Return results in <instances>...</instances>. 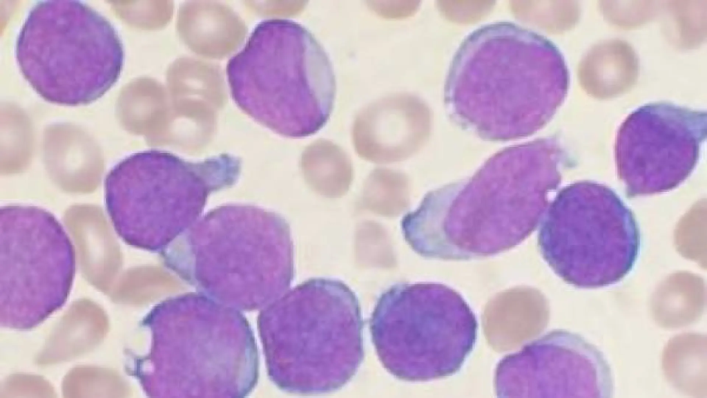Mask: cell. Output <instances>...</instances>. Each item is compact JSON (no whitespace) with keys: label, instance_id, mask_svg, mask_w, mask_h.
Segmentation results:
<instances>
[{"label":"cell","instance_id":"1","mask_svg":"<svg viewBox=\"0 0 707 398\" xmlns=\"http://www.w3.org/2000/svg\"><path fill=\"white\" fill-rule=\"evenodd\" d=\"M570 73L550 39L500 21L472 32L451 63L444 90L450 117L491 140L534 134L564 102Z\"/></svg>","mask_w":707,"mask_h":398},{"label":"cell","instance_id":"2","mask_svg":"<svg viewBox=\"0 0 707 398\" xmlns=\"http://www.w3.org/2000/svg\"><path fill=\"white\" fill-rule=\"evenodd\" d=\"M226 76L236 105L286 137L316 133L333 108L336 83L331 61L312 33L292 20L259 23L228 62Z\"/></svg>","mask_w":707,"mask_h":398},{"label":"cell","instance_id":"3","mask_svg":"<svg viewBox=\"0 0 707 398\" xmlns=\"http://www.w3.org/2000/svg\"><path fill=\"white\" fill-rule=\"evenodd\" d=\"M267 349L271 377L287 392H335L356 375L364 357L358 297L343 282L316 278L298 285L269 311Z\"/></svg>","mask_w":707,"mask_h":398},{"label":"cell","instance_id":"4","mask_svg":"<svg viewBox=\"0 0 707 398\" xmlns=\"http://www.w3.org/2000/svg\"><path fill=\"white\" fill-rule=\"evenodd\" d=\"M240 159L223 153L191 162L167 151L133 153L104 180L106 209L127 244L163 250L200 216L209 196L233 185Z\"/></svg>","mask_w":707,"mask_h":398},{"label":"cell","instance_id":"5","mask_svg":"<svg viewBox=\"0 0 707 398\" xmlns=\"http://www.w3.org/2000/svg\"><path fill=\"white\" fill-rule=\"evenodd\" d=\"M20 71L44 100L62 106L90 104L119 80L122 40L109 20L79 1H41L18 34Z\"/></svg>","mask_w":707,"mask_h":398},{"label":"cell","instance_id":"6","mask_svg":"<svg viewBox=\"0 0 707 398\" xmlns=\"http://www.w3.org/2000/svg\"><path fill=\"white\" fill-rule=\"evenodd\" d=\"M370 332L390 374L427 381L459 371L475 345L478 322L464 298L447 285L398 283L379 296Z\"/></svg>","mask_w":707,"mask_h":398},{"label":"cell","instance_id":"7","mask_svg":"<svg viewBox=\"0 0 707 398\" xmlns=\"http://www.w3.org/2000/svg\"><path fill=\"white\" fill-rule=\"evenodd\" d=\"M538 243L545 260L565 282L596 289L628 274L637 260L641 237L633 214L613 190L580 181L556 195Z\"/></svg>","mask_w":707,"mask_h":398},{"label":"cell","instance_id":"8","mask_svg":"<svg viewBox=\"0 0 707 398\" xmlns=\"http://www.w3.org/2000/svg\"><path fill=\"white\" fill-rule=\"evenodd\" d=\"M162 252L171 269L198 283H263L278 298L293 278L287 223L253 205L230 204L210 210Z\"/></svg>","mask_w":707,"mask_h":398},{"label":"cell","instance_id":"9","mask_svg":"<svg viewBox=\"0 0 707 398\" xmlns=\"http://www.w3.org/2000/svg\"><path fill=\"white\" fill-rule=\"evenodd\" d=\"M706 111L666 102L642 105L621 124L615 160L629 196L676 188L693 172L706 140Z\"/></svg>","mask_w":707,"mask_h":398},{"label":"cell","instance_id":"10","mask_svg":"<svg viewBox=\"0 0 707 398\" xmlns=\"http://www.w3.org/2000/svg\"><path fill=\"white\" fill-rule=\"evenodd\" d=\"M498 397H612L614 381L603 353L578 334L550 331L497 364Z\"/></svg>","mask_w":707,"mask_h":398},{"label":"cell","instance_id":"11","mask_svg":"<svg viewBox=\"0 0 707 398\" xmlns=\"http://www.w3.org/2000/svg\"><path fill=\"white\" fill-rule=\"evenodd\" d=\"M1 276L7 281H68L75 269L70 240L55 216L32 205L0 209Z\"/></svg>","mask_w":707,"mask_h":398}]
</instances>
